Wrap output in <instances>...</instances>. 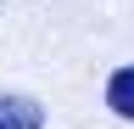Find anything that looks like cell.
I'll use <instances>...</instances> for the list:
<instances>
[{
    "mask_svg": "<svg viewBox=\"0 0 134 129\" xmlns=\"http://www.w3.org/2000/svg\"><path fill=\"white\" fill-rule=\"evenodd\" d=\"M0 129H45V107L34 95H0Z\"/></svg>",
    "mask_w": 134,
    "mask_h": 129,
    "instance_id": "obj_1",
    "label": "cell"
},
{
    "mask_svg": "<svg viewBox=\"0 0 134 129\" xmlns=\"http://www.w3.org/2000/svg\"><path fill=\"white\" fill-rule=\"evenodd\" d=\"M106 107L117 112V118L134 123V62H129V68H117V73L106 79Z\"/></svg>",
    "mask_w": 134,
    "mask_h": 129,
    "instance_id": "obj_2",
    "label": "cell"
}]
</instances>
